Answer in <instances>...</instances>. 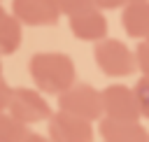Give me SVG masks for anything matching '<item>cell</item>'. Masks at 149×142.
Returning a JSON list of instances; mask_svg holds the SVG:
<instances>
[{
  "label": "cell",
  "mask_w": 149,
  "mask_h": 142,
  "mask_svg": "<svg viewBox=\"0 0 149 142\" xmlns=\"http://www.w3.org/2000/svg\"><path fill=\"white\" fill-rule=\"evenodd\" d=\"M28 72H30V79L37 86V91H42L47 95L63 93L65 88H70L74 84V77H77L72 58L61 51L35 54L28 63Z\"/></svg>",
  "instance_id": "cell-1"
},
{
  "label": "cell",
  "mask_w": 149,
  "mask_h": 142,
  "mask_svg": "<svg viewBox=\"0 0 149 142\" xmlns=\"http://www.w3.org/2000/svg\"><path fill=\"white\" fill-rule=\"evenodd\" d=\"M93 58H95V65L100 68V72L107 77H130L137 70L135 51L128 49L116 37L98 40L93 47Z\"/></svg>",
  "instance_id": "cell-2"
},
{
  "label": "cell",
  "mask_w": 149,
  "mask_h": 142,
  "mask_svg": "<svg viewBox=\"0 0 149 142\" xmlns=\"http://www.w3.org/2000/svg\"><path fill=\"white\" fill-rule=\"evenodd\" d=\"M58 109L88 121H100L105 116L102 91L93 88L91 84H72L70 88L58 93Z\"/></svg>",
  "instance_id": "cell-3"
},
{
  "label": "cell",
  "mask_w": 149,
  "mask_h": 142,
  "mask_svg": "<svg viewBox=\"0 0 149 142\" xmlns=\"http://www.w3.org/2000/svg\"><path fill=\"white\" fill-rule=\"evenodd\" d=\"M7 112L12 116H16L26 126L40 123V121H49V116L54 114L49 102L42 98V91L26 88V86H19V88L12 91V100H9Z\"/></svg>",
  "instance_id": "cell-4"
},
{
  "label": "cell",
  "mask_w": 149,
  "mask_h": 142,
  "mask_svg": "<svg viewBox=\"0 0 149 142\" xmlns=\"http://www.w3.org/2000/svg\"><path fill=\"white\" fill-rule=\"evenodd\" d=\"M93 121L74 116L70 112H54L49 116V137L51 142H93Z\"/></svg>",
  "instance_id": "cell-5"
},
{
  "label": "cell",
  "mask_w": 149,
  "mask_h": 142,
  "mask_svg": "<svg viewBox=\"0 0 149 142\" xmlns=\"http://www.w3.org/2000/svg\"><path fill=\"white\" fill-rule=\"evenodd\" d=\"M102 105H105V116H109V119L140 121V116H142L133 86L112 84V86L102 88Z\"/></svg>",
  "instance_id": "cell-6"
},
{
  "label": "cell",
  "mask_w": 149,
  "mask_h": 142,
  "mask_svg": "<svg viewBox=\"0 0 149 142\" xmlns=\"http://www.w3.org/2000/svg\"><path fill=\"white\" fill-rule=\"evenodd\" d=\"M12 14L23 26H54L61 7L56 0H12Z\"/></svg>",
  "instance_id": "cell-7"
},
{
  "label": "cell",
  "mask_w": 149,
  "mask_h": 142,
  "mask_svg": "<svg viewBox=\"0 0 149 142\" xmlns=\"http://www.w3.org/2000/svg\"><path fill=\"white\" fill-rule=\"evenodd\" d=\"M68 26H70L72 35L84 42H98V40L107 37V19L100 7H91L79 14L68 16Z\"/></svg>",
  "instance_id": "cell-8"
},
{
  "label": "cell",
  "mask_w": 149,
  "mask_h": 142,
  "mask_svg": "<svg viewBox=\"0 0 149 142\" xmlns=\"http://www.w3.org/2000/svg\"><path fill=\"white\" fill-rule=\"evenodd\" d=\"M98 133L105 142H149V133L140 121L102 116L98 121Z\"/></svg>",
  "instance_id": "cell-9"
},
{
  "label": "cell",
  "mask_w": 149,
  "mask_h": 142,
  "mask_svg": "<svg viewBox=\"0 0 149 142\" xmlns=\"http://www.w3.org/2000/svg\"><path fill=\"white\" fill-rule=\"evenodd\" d=\"M121 23L126 35L133 40H147L149 37V0L140 2H126L121 7Z\"/></svg>",
  "instance_id": "cell-10"
},
{
  "label": "cell",
  "mask_w": 149,
  "mask_h": 142,
  "mask_svg": "<svg viewBox=\"0 0 149 142\" xmlns=\"http://www.w3.org/2000/svg\"><path fill=\"white\" fill-rule=\"evenodd\" d=\"M19 44H21V21L12 12H5L0 19V56L14 54Z\"/></svg>",
  "instance_id": "cell-11"
},
{
  "label": "cell",
  "mask_w": 149,
  "mask_h": 142,
  "mask_svg": "<svg viewBox=\"0 0 149 142\" xmlns=\"http://www.w3.org/2000/svg\"><path fill=\"white\" fill-rule=\"evenodd\" d=\"M26 130L28 126L21 123L16 116H12L7 109L0 112V142H19Z\"/></svg>",
  "instance_id": "cell-12"
},
{
  "label": "cell",
  "mask_w": 149,
  "mask_h": 142,
  "mask_svg": "<svg viewBox=\"0 0 149 142\" xmlns=\"http://www.w3.org/2000/svg\"><path fill=\"white\" fill-rule=\"evenodd\" d=\"M135 95H137V102H140V112L144 119H149V74H142L137 81H135Z\"/></svg>",
  "instance_id": "cell-13"
},
{
  "label": "cell",
  "mask_w": 149,
  "mask_h": 142,
  "mask_svg": "<svg viewBox=\"0 0 149 142\" xmlns=\"http://www.w3.org/2000/svg\"><path fill=\"white\" fill-rule=\"evenodd\" d=\"M56 2L61 7V14H65V16H72V14H79L84 9L95 7L93 0H56Z\"/></svg>",
  "instance_id": "cell-14"
},
{
  "label": "cell",
  "mask_w": 149,
  "mask_h": 142,
  "mask_svg": "<svg viewBox=\"0 0 149 142\" xmlns=\"http://www.w3.org/2000/svg\"><path fill=\"white\" fill-rule=\"evenodd\" d=\"M135 58H137V68L142 74H149V42L140 40V44L135 47Z\"/></svg>",
  "instance_id": "cell-15"
},
{
  "label": "cell",
  "mask_w": 149,
  "mask_h": 142,
  "mask_svg": "<svg viewBox=\"0 0 149 142\" xmlns=\"http://www.w3.org/2000/svg\"><path fill=\"white\" fill-rule=\"evenodd\" d=\"M12 86L5 81V79H0V112H5L7 107H9V100H12Z\"/></svg>",
  "instance_id": "cell-16"
},
{
  "label": "cell",
  "mask_w": 149,
  "mask_h": 142,
  "mask_svg": "<svg viewBox=\"0 0 149 142\" xmlns=\"http://www.w3.org/2000/svg\"><path fill=\"white\" fill-rule=\"evenodd\" d=\"M93 2L100 9H119V7L126 5V0H93Z\"/></svg>",
  "instance_id": "cell-17"
},
{
  "label": "cell",
  "mask_w": 149,
  "mask_h": 142,
  "mask_svg": "<svg viewBox=\"0 0 149 142\" xmlns=\"http://www.w3.org/2000/svg\"><path fill=\"white\" fill-rule=\"evenodd\" d=\"M19 142H51V137H44V135H40V133L26 130V133H23V137H21Z\"/></svg>",
  "instance_id": "cell-18"
},
{
  "label": "cell",
  "mask_w": 149,
  "mask_h": 142,
  "mask_svg": "<svg viewBox=\"0 0 149 142\" xmlns=\"http://www.w3.org/2000/svg\"><path fill=\"white\" fill-rule=\"evenodd\" d=\"M2 14H5V9H2V5H0V19H2Z\"/></svg>",
  "instance_id": "cell-19"
},
{
  "label": "cell",
  "mask_w": 149,
  "mask_h": 142,
  "mask_svg": "<svg viewBox=\"0 0 149 142\" xmlns=\"http://www.w3.org/2000/svg\"><path fill=\"white\" fill-rule=\"evenodd\" d=\"M0 79H2V63H0Z\"/></svg>",
  "instance_id": "cell-20"
},
{
  "label": "cell",
  "mask_w": 149,
  "mask_h": 142,
  "mask_svg": "<svg viewBox=\"0 0 149 142\" xmlns=\"http://www.w3.org/2000/svg\"><path fill=\"white\" fill-rule=\"evenodd\" d=\"M126 2H140V0H126Z\"/></svg>",
  "instance_id": "cell-21"
},
{
  "label": "cell",
  "mask_w": 149,
  "mask_h": 142,
  "mask_svg": "<svg viewBox=\"0 0 149 142\" xmlns=\"http://www.w3.org/2000/svg\"><path fill=\"white\" fill-rule=\"evenodd\" d=\"M147 42H149V37H147Z\"/></svg>",
  "instance_id": "cell-22"
},
{
  "label": "cell",
  "mask_w": 149,
  "mask_h": 142,
  "mask_svg": "<svg viewBox=\"0 0 149 142\" xmlns=\"http://www.w3.org/2000/svg\"><path fill=\"white\" fill-rule=\"evenodd\" d=\"M102 142H105V140H102Z\"/></svg>",
  "instance_id": "cell-23"
}]
</instances>
